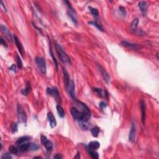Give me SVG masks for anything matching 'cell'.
<instances>
[{"label": "cell", "instance_id": "14", "mask_svg": "<svg viewBox=\"0 0 159 159\" xmlns=\"http://www.w3.org/2000/svg\"><path fill=\"white\" fill-rule=\"evenodd\" d=\"M14 42H15V44H16V46H17L18 49L20 53H21V55L22 56H23L24 55V48H23V46H22V44L21 43V42L19 41V40L18 37L16 35L14 34Z\"/></svg>", "mask_w": 159, "mask_h": 159}, {"label": "cell", "instance_id": "33", "mask_svg": "<svg viewBox=\"0 0 159 159\" xmlns=\"http://www.w3.org/2000/svg\"><path fill=\"white\" fill-rule=\"evenodd\" d=\"M12 156L10 154H8V153H6V154H4L1 156V159H12Z\"/></svg>", "mask_w": 159, "mask_h": 159}, {"label": "cell", "instance_id": "37", "mask_svg": "<svg viewBox=\"0 0 159 159\" xmlns=\"http://www.w3.org/2000/svg\"><path fill=\"white\" fill-rule=\"evenodd\" d=\"M0 41H1V44L4 47H6V48H8V45H7L6 42H5V40L3 39V37H1V40H0Z\"/></svg>", "mask_w": 159, "mask_h": 159}, {"label": "cell", "instance_id": "19", "mask_svg": "<svg viewBox=\"0 0 159 159\" xmlns=\"http://www.w3.org/2000/svg\"><path fill=\"white\" fill-rule=\"evenodd\" d=\"M63 78H64V82H65V87H67L68 85L70 83V78H69V73H68L67 71L66 70V69H63Z\"/></svg>", "mask_w": 159, "mask_h": 159}, {"label": "cell", "instance_id": "29", "mask_svg": "<svg viewBox=\"0 0 159 159\" xmlns=\"http://www.w3.org/2000/svg\"><path fill=\"white\" fill-rule=\"evenodd\" d=\"M50 54H51V57H52V59H53V63H54L55 65V68H56V70L57 71H58V62H57V60H56L55 57L54 56V54H53V52H52V49H50Z\"/></svg>", "mask_w": 159, "mask_h": 159}, {"label": "cell", "instance_id": "3", "mask_svg": "<svg viewBox=\"0 0 159 159\" xmlns=\"http://www.w3.org/2000/svg\"><path fill=\"white\" fill-rule=\"evenodd\" d=\"M65 3L67 4L68 8V15H69V18L71 19L72 22H73L75 24H77V16H76V12H75V9L71 6V3L69 1H65Z\"/></svg>", "mask_w": 159, "mask_h": 159}, {"label": "cell", "instance_id": "28", "mask_svg": "<svg viewBox=\"0 0 159 159\" xmlns=\"http://www.w3.org/2000/svg\"><path fill=\"white\" fill-rule=\"evenodd\" d=\"M16 62H17L18 67L19 69H22V67H23V65H22V60H21V58L19 56V55L18 53H16Z\"/></svg>", "mask_w": 159, "mask_h": 159}, {"label": "cell", "instance_id": "6", "mask_svg": "<svg viewBox=\"0 0 159 159\" xmlns=\"http://www.w3.org/2000/svg\"><path fill=\"white\" fill-rule=\"evenodd\" d=\"M47 93L52 96L55 100H56L57 103H60L61 101L60 94L58 93V91L57 88L55 87H52V88H47Z\"/></svg>", "mask_w": 159, "mask_h": 159}, {"label": "cell", "instance_id": "22", "mask_svg": "<svg viewBox=\"0 0 159 159\" xmlns=\"http://www.w3.org/2000/svg\"><path fill=\"white\" fill-rule=\"evenodd\" d=\"M31 89V83L29 82H27V84H26V87L24 89H23L22 90V93L23 94V95L24 96H27V94H29V91Z\"/></svg>", "mask_w": 159, "mask_h": 159}, {"label": "cell", "instance_id": "25", "mask_svg": "<svg viewBox=\"0 0 159 159\" xmlns=\"http://www.w3.org/2000/svg\"><path fill=\"white\" fill-rule=\"evenodd\" d=\"M30 139V137H28V136H23V137H20L19 139H18V141H16V144H22V143H24V142H27V141Z\"/></svg>", "mask_w": 159, "mask_h": 159}, {"label": "cell", "instance_id": "36", "mask_svg": "<svg viewBox=\"0 0 159 159\" xmlns=\"http://www.w3.org/2000/svg\"><path fill=\"white\" fill-rule=\"evenodd\" d=\"M119 11L121 13V14L123 16H125V14H126V11H125V9L124 8V7L121 6L119 8Z\"/></svg>", "mask_w": 159, "mask_h": 159}, {"label": "cell", "instance_id": "4", "mask_svg": "<svg viewBox=\"0 0 159 159\" xmlns=\"http://www.w3.org/2000/svg\"><path fill=\"white\" fill-rule=\"evenodd\" d=\"M18 118L19 122L23 124H26L27 123V115L24 111L22 106L21 105H18L17 106Z\"/></svg>", "mask_w": 159, "mask_h": 159}, {"label": "cell", "instance_id": "35", "mask_svg": "<svg viewBox=\"0 0 159 159\" xmlns=\"http://www.w3.org/2000/svg\"><path fill=\"white\" fill-rule=\"evenodd\" d=\"M93 91L98 93V94H99V96H100L101 97H102V92L103 90L100 88H94Z\"/></svg>", "mask_w": 159, "mask_h": 159}, {"label": "cell", "instance_id": "15", "mask_svg": "<svg viewBox=\"0 0 159 159\" xmlns=\"http://www.w3.org/2000/svg\"><path fill=\"white\" fill-rule=\"evenodd\" d=\"M1 32L4 35V36L6 37L7 39H8V40L11 42L12 41V38L11 36V34L9 32V30L7 29V27L6 26H3V25H1Z\"/></svg>", "mask_w": 159, "mask_h": 159}, {"label": "cell", "instance_id": "20", "mask_svg": "<svg viewBox=\"0 0 159 159\" xmlns=\"http://www.w3.org/2000/svg\"><path fill=\"white\" fill-rule=\"evenodd\" d=\"M88 8H89V11H90V12H91V13L92 15H93V16H94V17L96 18V19L95 20L98 19L99 13H98V9H96V8H92V7H91V6H89Z\"/></svg>", "mask_w": 159, "mask_h": 159}, {"label": "cell", "instance_id": "13", "mask_svg": "<svg viewBox=\"0 0 159 159\" xmlns=\"http://www.w3.org/2000/svg\"><path fill=\"white\" fill-rule=\"evenodd\" d=\"M136 126L134 124H132L131 127V130H130L129 134V141L131 142H134L136 139Z\"/></svg>", "mask_w": 159, "mask_h": 159}, {"label": "cell", "instance_id": "5", "mask_svg": "<svg viewBox=\"0 0 159 159\" xmlns=\"http://www.w3.org/2000/svg\"><path fill=\"white\" fill-rule=\"evenodd\" d=\"M35 63L37 66L38 69L40 71V72L43 74H46L47 68L45 62L43 58L40 57H36L35 58Z\"/></svg>", "mask_w": 159, "mask_h": 159}, {"label": "cell", "instance_id": "24", "mask_svg": "<svg viewBox=\"0 0 159 159\" xmlns=\"http://www.w3.org/2000/svg\"><path fill=\"white\" fill-rule=\"evenodd\" d=\"M88 24H91V25H93V26H95L96 28L98 29L100 31H102V32L103 31V28L102 26H101V24H100L98 22V21H96V20L94 21H91V22H88Z\"/></svg>", "mask_w": 159, "mask_h": 159}, {"label": "cell", "instance_id": "40", "mask_svg": "<svg viewBox=\"0 0 159 159\" xmlns=\"http://www.w3.org/2000/svg\"><path fill=\"white\" fill-rule=\"evenodd\" d=\"M10 70H11V71H13L14 72H16V65H14V64H13L12 65V66L10 67Z\"/></svg>", "mask_w": 159, "mask_h": 159}, {"label": "cell", "instance_id": "12", "mask_svg": "<svg viewBox=\"0 0 159 159\" xmlns=\"http://www.w3.org/2000/svg\"><path fill=\"white\" fill-rule=\"evenodd\" d=\"M47 119H48L49 123L51 128H54L57 125V121H56V119L53 114L51 112L47 114Z\"/></svg>", "mask_w": 159, "mask_h": 159}, {"label": "cell", "instance_id": "21", "mask_svg": "<svg viewBox=\"0 0 159 159\" xmlns=\"http://www.w3.org/2000/svg\"><path fill=\"white\" fill-rule=\"evenodd\" d=\"M57 113H58V115H59V116L60 117V118H63L65 117V111H64L63 107H62L60 105H57Z\"/></svg>", "mask_w": 159, "mask_h": 159}, {"label": "cell", "instance_id": "31", "mask_svg": "<svg viewBox=\"0 0 159 159\" xmlns=\"http://www.w3.org/2000/svg\"><path fill=\"white\" fill-rule=\"evenodd\" d=\"M9 151L11 154H17L18 153V149L14 145H11V146L9 147Z\"/></svg>", "mask_w": 159, "mask_h": 159}, {"label": "cell", "instance_id": "38", "mask_svg": "<svg viewBox=\"0 0 159 159\" xmlns=\"http://www.w3.org/2000/svg\"><path fill=\"white\" fill-rule=\"evenodd\" d=\"M100 107H101V109L105 108V107H106V104L105 103V102H103V101H102V102H101L100 103Z\"/></svg>", "mask_w": 159, "mask_h": 159}, {"label": "cell", "instance_id": "1", "mask_svg": "<svg viewBox=\"0 0 159 159\" xmlns=\"http://www.w3.org/2000/svg\"><path fill=\"white\" fill-rule=\"evenodd\" d=\"M55 49L58 57L62 62L66 63H70V58L67 54L64 52L63 48L58 43L55 42Z\"/></svg>", "mask_w": 159, "mask_h": 159}, {"label": "cell", "instance_id": "8", "mask_svg": "<svg viewBox=\"0 0 159 159\" xmlns=\"http://www.w3.org/2000/svg\"><path fill=\"white\" fill-rule=\"evenodd\" d=\"M41 142L42 144H43V145L46 149L47 151H52V149H53V144H52V143L51 141L47 139V138L45 136H41Z\"/></svg>", "mask_w": 159, "mask_h": 159}, {"label": "cell", "instance_id": "27", "mask_svg": "<svg viewBox=\"0 0 159 159\" xmlns=\"http://www.w3.org/2000/svg\"><path fill=\"white\" fill-rule=\"evenodd\" d=\"M92 134V136L94 137H98L99 134V132H100V128L98 127H94L93 128L91 129V131Z\"/></svg>", "mask_w": 159, "mask_h": 159}, {"label": "cell", "instance_id": "11", "mask_svg": "<svg viewBox=\"0 0 159 159\" xmlns=\"http://www.w3.org/2000/svg\"><path fill=\"white\" fill-rule=\"evenodd\" d=\"M121 45L125 47L126 48L130 49L132 50H137L139 49H140V45H138V44H132V43L128 42L125 41V40H123L121 42Z\"/></svg>", "mask_w": 159, "mask_h": 159}, {"label": "cell", "instance_id": "30", "mask_svg": "<svg viewBox=\"0 0 159 159\" xmlns=\"http://www.w3.org/2000/svg\"><path fill=\"white\" fill-rule=\"evenodd\" d=\"M79 125L80 126L81 128L83 130H88V125L87 124L88 122L83 121H78Z\"/></svg>", "mask_w": 159, "mask_h": 159}, {"label": "cell", "instance_id": "10", "mask_svg": "<svg viewBox=\"0 0 159 159\" xmlns=\"http://www.w3.org/2000/svg\"><path fill=\"white\" fill-rule=\"evenodd\" d=\"M141 114H142V122L143 125H144L145 119H146V107H145V103L144 100L141 101Z\"/></svg>", "mask_w": 159, "mask_h": 159}, {"label": "cell", "instance_id": "34", "mask_svg": "<svg viewBox=\"0 0 159 159\" xmlns=\"http://www.w3.org/2000/svg\"><path fill=\"white\" fill-rule=\"evenodd\" d=\"M39 149V145L36 144H31L30 145V149L31 150H37Z\"/></svg>", "mask_w": 159, "mask_h": 159}, {"label": "cell", "instance_id": "39", "mask_svg": "<svg viewBox=\"0 0 159 159\" xmlns=\"http://www.w3.org/2000/svg\"><path fill=\"white\" fill-rule=\"evenodd\" d=\"M63 157L61 155V154H57L55 155H54V157H53V159H62V158Z\"/></svg>", "mask_w": 159, "mask_h": 159}, {"label": "cell", "instance_id": "26", "mask_svg": "<svg viewBox=\"0 0 159 159\" xmlns=\"http://www.w3.org/2000/svg\"><path fill=\"white\" fill-rule=\"evenodd\" d=\"M139 24V19L137 18L134 19L133 21H132V23H131V29L133 31H137V26H138Z\"/></svg>", "mask_w": 159, "mask_h": 159}, {"label": "cell", "instance_id": "16", "mask_svg": "<svg viewBox=\"0 0 159 159\" xmlns=\"http://www.w3.org/2000/svg\"><path fill=\"white\" fill-rule=\"evenodd\" d=\"M139 8L140 10L142 13H145L147 11V8H148V5L147 3H146L145 1H141L139 3Z\"/></svg>", "mask_w": 159, "mask_h": 159}, {"label": "cell", "instance_id": "42", "mask_svg": "<svg viewBox=\"0 0 159 159\" xmlns=\"http://www.w3.org/2000/svg\"><path fill=\"white\" fill-rule=\"evenodd\" d=\"M80 156L79 155V152H78V154H77V155H76V156H75L74 158H75V159H80Z\"/></svg>", "mask_w": 159, "mask_h": 159}, {"label": "cell", "instance_id": "17", "mask_svg": "<svg viewBox=\"0 0 159 159\" xmlns=\"http://www.w3.org/2000/svg\"><path fill=\"white\" fill-rule=\"evenodd\" d=\"M100 146V144L98 141H92L88 145V148L89 149L91 150H96L98 149Z\"/></svg>", "mask_w": 159, "mask_h": 159}, {"label": "cell", "instance_id": "18", "mask_svg": "<svg viewBox=\"0 0 159 159\" xmlns=\"http://www.w3.org/2000/svg\"><path fill=\"white\" fill-rule=\"evenodd\" d=\"M30 145L31 144L29 143H22L19 146V149L21 152H26L27 150H29L30 149Z\"/></svg>", "mask_w": 159, "mask_h": 159}, {"label": "cell", "instance_id": "23", "mask_svg": "<svg viewBox=\"0 0 159 159\" xmlns=\"http://www.w3.org/2000/svg\"><path fill=\"white\" fill-rule=\"evenodd\" d=\"M88 152L90 155L91 157L93 159H98L99 158L98 153L94 151V150H91V149H88Z\"/></svg>", "mask_w": 159, "mask_h": 159}, {"label": "cell", "instance_id": "32", "mask_svg": "<svg viewBox=\"0 0 159 159\" xmlns=\"http://www.w3.org/2000/svg\"><path fill=\"white\" fill-rule=\"evenodd\" d=\"M18 124L17 123H14V124L12 125L11 127V131L12 133H16V132L18 131Z\"/></svg>", "mask_w": 159, "mask_h": 159}, {"label": "cell", "instance_id": "7", "mask_svg": "<svg viewBox=\"0 0 159 159\" xmlns=\"http://www.w3.org/2000/svg\"><path fill=\"white\" fill-rule=\"evenodd\" d=\"M97 67L99 71H100V73H101V76H102L103 78L104 79V80L107 83H109L110 80H111V77H110V75H109L108 73L106 71V70L100 64L97 63Z\"/></svg>", "mask_w": 159, "mask_h": 159}, {"label": "cell", "instance_id": "41", "mask_svg": "<svg viewBox=\"0 0 159 159\" xmlns=\"http://www.w3.org/2000/svg\"><path fill=\"white\" fill-rule=\"evenodd\" d=\"M1 4H2V6L3 7V8H4V10L6 11H7V10H6V7H5V6L4 5V4H3V1H1Z\"/></svg>", "mask_w": 159, "mask_h": 159}, {"label": "cell", "instance_id": "9", "mask_svg": "<svg viewBox=\"0 0 159 159\" xmlns=\"http://www.w3.org/2000/svg\"><path fill=\"white\" fill-rule=\"evenodd\" d=\"M68 93L70 95L71 98L73 99L74 100H76V95H75V84H74L73 81H70L69 84L68 85L67 87H66Z\"/></svg>", "mask_w": 159, "mask_h": 159}, {"label": "cell", "instance_id": "2", "mask_svg": "<svg viewBox=\"0 0 159 159\" xmlns=\"http://www.w3.org/2000/svg\"><path fill=\"white\" fill-rule=\"evenodd\" d=\"M71 114L73 118L75 120L80 121H83L88 122L85 119V116L82 111H80L76 107H72L70 109Z\"/></svg>", "mask_w": 159, "mask_h": 159}]
</instances>
